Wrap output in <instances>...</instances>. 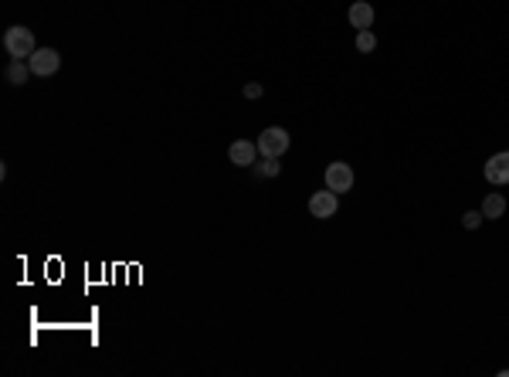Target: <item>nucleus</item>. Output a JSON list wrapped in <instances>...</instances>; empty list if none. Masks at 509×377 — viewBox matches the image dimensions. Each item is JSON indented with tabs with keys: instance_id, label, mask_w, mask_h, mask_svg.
<instances>
[{
	"instance_id": "ddd939ff",
	"label": "nucleus",
	"mask_w": 509,
	"mask_h": 377,
	"mask_svg": "<svg viewBox=\"0 0 509 377\" xmlns=\"http://www.w3.org/2000/svg\"><path fill=\"white\" fill-rule=\"evenodd\" d=\"M482 218H486V214H482V211H465V228H478V224H482Z\"/></svg>"
},
{
	"instance_id": "1a4fd4ad",
	"label": "nucleus",
	"mask_w": 509,
	"mask_h": 377,
	"mask_svg": "<svg viewBox=\"0 0 509 377\" xmlns=\"http://www.w3.org/2000/svg\"><path fill=\"white\" fill-rule=\"evenodd\" d=\"M503 211H506V201L499 197V194H489L486 201H482V214L489 221H496V218H503Z\"/></svg>"
},
{
	"instance_id": "6e6552de",
	"label": "nucleus",
	"mask_w": 509,
	"mask_h": 377,
	"mask_svg": "<svg viewBox=\"0 0 509 377\" xmlns=\"http://www.w3.org/2000/svg\"><path fill=\"white\" fill-rule=\"evenodd\" d=\"M350 24H354L356 31H371L373 28V7L367 0H356L354 7H350Z\"/></svg>"
},
{
	"instance_id": "0eeeda50",
	"label": "nucleus",
	"mask_w": 509,
	"mask_h": 377,
	"mask_svg": "<svg viewBox=\"0 0 509 377\" xmlns=\"http://www.w3.org/2000/svg\"><path fill=\"white\" fill-rule=\"evenodd\" d=\"M486 180L489 184H509V153H496L486 163Z\"/></svg>"
},
{
	"instance_id": "423d86ee",
	"label": "nucleus",
	"mask_w": 509,
	"mask_h": 377,
	"mask_svg": "<svg viewBox=\"0 0 509 377\" xmlns=\"http://www.w3.org/2000/svg\"><path fill=\"white\" fill-rule=\"evenodd\" d=\"M228 157H231L234 167H251V163H255V157H258V143H248V140L231 143Z\"/></svg>"
},
{
	"instance_id": "9b49d317",
	"label": "nucleus",
	"mask_w": 509,
	"mask_h": 377,
	"mask_svg": "<svg viewBox=\"0 0 509 377\" xmlns=\"http://www.w3.org/2000/svg\"><path fill=\"white\" fill-rule=\"evenodd\" d=\"M255 170L262 173V177H278V157H265V163H255Z\"/></svg>"
},
{
	"instance_id": "9d476101",
	"label": "nucleus",
	"mask_w": 509,
	"mask_h": 377,
	"mask_svg": "<svg viewBox=\"0 0 509 377\" xmlns=\"http://www.w3.org/2000/svg\"><path fill=\"white\" fill-rule=\"evenodd\" d=\"M28 75H34L31 65H24V62H11V65H7V82H11V85H24V82H28Z\"/></svg>"
},
{
	"instance_id": "20e7f679",
	"label": "nucleus",
	"mask_w": 509,
	"mask_h": 377,
	"mask_svg": "<svg viewBox=\"0 0 509 377\" xmlns=\"http://www.w3.org/2000/svg\"><path fill=\"white\" fill-rule=\"evenodd\" d=\"M339 194L336 190H316L312 197H309V214L312 218H319V221H326V218H333L336 214V207H339V201H336Z\"/></svg>"
},
{
	"instance_id": "7ed1b4c3",
	"label": "nucleus",
	"mask_w": 509,
	"mask_h": 377,
	"mask_svg": "<svg viewBox=\"0 0 509 377\" xmlns=\"http://www.w3.org/2000/svg\"><path fill=\"white\" fill-rule=\"evenodd\" d=\"M28 65H31L34 75H41V79H48V75H55L58 68H62V55L55 51V48H38L31 58H28Z\"/></svg>"
},
{
	"instance_id": "f257e3e1",
	"label": "nucleus",
	"mask_w": 509,
	"mask_h": 377,
	"mask_svg": "<svg viewBox=\"0 0 509 377\" xmlns=\"http://www.w3.org/2000/svg\"><path fill=\"white\" fill-rule=\"evenodd\" d=\"M4 48H7V55L14 58V62H24V58H31L34 51V34L31 28H24V24H14V28H7L4 34Z\"/></svg>"
},
{
	"instance_id": "4468645a",
	"label": "nucleus",
	"mask_w": 509,
	"mask_h": 377,
	"mask_svg": "<svg viewBox=\"0 0 509 377\" xmlns=\"http://www.w3.org/2000/svg\"><path fill=\"white\" fill-rule=\"evenodd\" d=\"M245 99H262V85H258V82H248V85H245Z\"/></svg>"
},
{
	"instance_id": "f8f14e48",
	"label": "nucleus",
	"mask_w": 509,
	"mask_h": 377,
	"mask_svg": "<svg viewBox=\"0 0 509 377\" xmlns=\"http://www.w3.org/2000/svg\"><path fill=\"white\" fill-rule=\"evenodd\" d=\"M373 48H377L373 31H360V34H356V51H363V55H367V51H373Z\"/></svg>"
},
{
	"instance_id": "f03ea898",
	"label": "nucleus",
	"mask_w": 509,
	"mask_h": 377,
	"mask_svg": "<svg viewBox=\"0 0 509 377\" xmlns=\"http://www.w3.org/2000/svg\"><path fill=\"white\" fill-rule=\"evenodd\" d=\"M289 133L282 129V126H268L262 136H258V153L262 157H282L285 150H289Z\"/></svg>"
},
{
	"instance_id": "39448f33",
	"label": "nucleus",
	"mask_w": 509,
	"mask_h": 377,
	"mask_svg": "<svg viewBox=\"0 0 509 377\" xmlns=\"http://www.w3.org/2000/svg\"><path fill=\"white\" fill-rule=\"evenodd\" d=\"M326 187L336 190V194H346V190L354 187V170H350V163L333 160V163L326 167Z\"/></svg>"
}]
</instances>
